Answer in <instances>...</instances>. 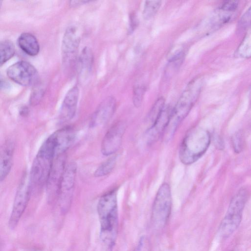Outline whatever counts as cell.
<instances>
[{
  "label": "cell",
  "mask_w": 251,
  "mask_h": 251,
  "mask_svg": "<svg viewBox=\"0 0 251 251\" xmlns=\"http://www.w3.org/2000/svg\"><path fill=\"white\" fill-rule=\"evenodd\" d=\"M97 211L100 223L101 240L109 248L115 244L118 226V212L116 189L104 194L100 199Z\"/></svg>",
  "instance_id": "1"
},
{
  "label": "cell",
  "mask_w": 251,
  "mask_h": 251,
  "mask_svg": "<svg viewBox=\"0 0 251 251\" xmlns=\"http://www.w3.org/2000/svg\"><path fill=\"white\" fill-rule=\"evenodd\" d=\"M202 84V78L197 76L187 85L172 109L170 121L163 135L166 141L172 139L180 124L190 112L200 96Z\"/></svg>",
  "instance_id": "2"
},
{
  "label": "cell",
  "mask_w": 251,
  "mask_h": 251,
  "mask_svg": "<svg viewBox=\"0 0 251 251\" xmlns=\"http://www.w3.org/2000/svg\"><path fill=\"white\" fill-rule=\"evenodd\" d=\"M211 135L206 129L195 127L186 134L180 146L179 158L182 163L190 165L197 161L208 149Z\"/></svg>",
  "instance_id": "3"
},
{
  "label": "cell",
  "mask_w": 251,
  "mask_h": 251,
  "mask_svg": "<svg viewBox=\"0 0 251 251\" xmlns=\"http://www.w3.org/2000/svg\"><path fill=\"white\" fill-rule=\"evenodd\" d=\"M54 158L53 144L49 137L40 148L31 166L29 176L32 189L46 184Z\"/></svg>",
  "instance_id": "4"
},
{
  "label": "cell",
  "mask_w": 251,
  "mask_h": 251,
  "mask_svg": "<svg viewBox=\"0 0 251 251\" xmlns=\"http://www.w3.org/2000/svg\"><path fill=\"white\" fill-rule=\"evenodd\" d=\"M249 198V191L242 187L232 198L227 212L219 227L221 236L227 238L238 227L242 218L243 210Z\"/></svg>",
  "instance_id": "5"
},
{
  "label": "cell",
  "mask_w": 251,
  "mask_h": 251,
  "mask_svg": "<svg viewBox=\"0 0 251 251\" xmlns=\"http://www.w3.org/2000/svg\"><path fill=\"white\" fill-rule=\"evenodd\" d=\"M172 197L170 185L163 183L156 194L152 207L151 220L156 227H162L166 224L171 214Z\"/></svg>",
  "instance_id": "6"
},
{
  "label": "cell",
  "mask_w": 251,
  "mask_h": 251,
  "mask_svg": "<svg viewBox=\"0 0 251 251\" xmlns=\"http://www.w3.org/2000/svg\"><path fill=\"white\" fill-rule=\"evenodd\" d=\"M32 186L29 174L24 173L18 186L8 222V226L14 229L17 226L29 201Z\"/></svg>",
  "instance_id": "7"
},
{
  "label": "cell",
  "mask_w": 251,
  "mask_h": 251,
  "mask_svg": "<svg viewBox=\"0 0 251 251\" xmlns=\"http://www.w3.org/2000/svg\"><path fill=\"white\" fill-rule=\"evenodd\" d=\"M76 172L75 162H71L66 165L58 196L60 207L63 213L67 212L72 203Z\"/></svg>",
  "instance_id": "8"
},
{
  "label": "cell",
  "mask_w": 251,
  "mask_h": 251,
  "mask_svg": "<svg viewBox=\"0 0 251 251\" xmlns=\"http://www.w3.org/2000/svg\"><path fill=\"white\" fill-rule=\"evenodd\" d=\"M6 73L8 77L14 82L25 86L34 84L38 78L36 68L25 61L14 63L7 69Z\"/></svg>",
  "instance_id": "9"
},
{
  "label": "cell",
  "mask_w": 251,
  "mask_h": 251,
  "mask_svg": "<svg viewBox=\"0 0 251 251\" xmlns=\"http://www.w3.org/2000/svg\"><path fill=\"white\" fill-rule=\"evenodd\" d=\"M65 153L56 157L46 183L48 201L52 202L58 199L61 181L66 167Z\"/></svg>",
  "instance_id": "10"
},
{
  "label": "cell",
  "mask_w": 251,
  "mask_h": 251,
  "mask_svg": "<svg viewBox=\"0 0 251 251\" xmlns=\"http://www.w3.org/2000/svg\"><path fill=\"white\" fill-rule=\"evenodd\" d=\"M126 128V123L119 121L108 129L101 145V152L104 155L113 154L120 149Z\"/></svg>",
  "instance_id": "11"
},
{
  "label": "cell",
  "mask_w": 251,
  "mask_h": 251,
  "mask_svg": "<svg viewBox=\"0 0 251 251\" xmlns=\"http://www.w3.org/2000/svg\"><path fill=\"white\" fill-rule=\"evenodd\" d=\"M75 135L74 128L67 126L56 130L49 136L53 144L55 158L64 154L72 146L75 140Z\"/></svg>",
  "instance_id": "12"
},
{
  "label": "cell",
  "mask_w": 251,
  "mask_h": 251,
  "mask_svg": "<svg viewBox=\"0 0 251 251\" xmlns=\"http://www.w3.org/2000/svg\"><path fill=\"white\" fill-rule=\"evenodd\" d=\"M116 106V102L114 98L110 96L105 98L93 114L90 126L95 127L106 124L114 114Z\"/></svg>",
  "instance_id": "13"
},
{
  "label": "cell",
  "mask_w": 251,
  "mask_h": 251,
  "mask_svg": "<svg viewBox=\"0 0 251 251\" xmlns=\"http://www.w3.org/2000/svg\"><path fill=\"white\" fill-rule=\"evenodd\" d=\"M172 109L169 106L165 105L161 113L148 129L146 132L148 144L151 145L163 136L170 121Z\"/></svg>",
  "instance_id": "14"
},
{
  "label": "cell",
  "mask_w": 251,
  "mask_h": 251,
  "mask_svg": "<svg viewBox=\"0 0 251 251\" xmlns=\"http://www.w3.org/2000/svg\"><path fill=\"white\" fill-rule=\"evenodd\" d=\"M80 37L75 27L71 26L66 30L62 41V56L64 63H72L75 59L79 46Z\"/></svg>",
  "instance_id": "15"
},
{
  "label": "cell",
  "mask_w": 251,
  "mask_h": 251,
  "mask_svg": "<svg viewBox=\"0 0 251 251\" xmlns=\"http://www.w3.org/2000/svg\"><path fill=\"white\" fill-rule=\"evenodd\" d=\"M78 97L79 89L76 86L72 88L66 94L59 111L60 122H68L74 117L76 111Z\"/></svg>",
  "instance_id": "16"
},
{
  "label": "cell",
  "mask_w": 251,
  "mask_h": 251,
  "mask_svg": "<svg viewBox=\"0 0 251 251\" xmlns=\"http://www.w3.org/2000/svg\"><path fill=\"white\" fill-rule=\"evenodd\" d=\"M15 149L14 141L7 140L2 145L0 155V179L3 180L8 175L13 164Z\"/></svg>",
  "instance_id": "17"
},
{
  "label": "cell",
  "mask_w": 251,
  "mask_h": 251,
  "mask_svg": "<svg viewBox=\"0 0 251 251\" xmlns=\"http://www.w3.org/2000/svg\"><path fill=\"white\" fill-rule=\"evenodd\" d=\"M18 45L22 50L30 56L36 55L40 46L36 38L31 33L24 32L18 39Z\"/></svg>",
  "instance_id": "18"
},
{
  "label": "cell",
  "mask_w": 251,
  "mask_h": 251,
  "mask_svg": "<svg viewBox=\"0 0 251 251\" xmlns=\"http://www.w3.org/2000/svg\"><path fill=\"white\" fill-rule=\"evenodd\" d=\"M15 52V46L12 42L5 40L0 44V64L1 66L13 57Z\"/></svg>",
  "instance_id": "19"
},
{
  "label": "cell",
  "mask_w": 251,
  "mask_h": 251,
  "mask_svg": "<svg viewBox=\"0 0 251 251\" xmlns=\"http://www.w3.org/2000/svg\"><path fill=\"white\" fill-rule=\"evenodd\" d=\"M117 157L113 156L101 163L95 170L94 175L95 177H101L110 174L116 164Z\"/></svg>",
  "instance_id": "20"
},
{
  "label": "cell",
  "mask_w": 251,
  "mask_h": 251,
  "mask_svg": "<svg viewBox=\"0 0 251 251\" xmlns=\"http://www.w3.org/2000/svg\"><path fill=\"white\" fill-rule=\"evenodd\" d=\"M160 0L146 1L143 10V17L149 20L153 17L157 12L161 5Z\"/></svg>",
  "instance_id": "21"
},
{
  "label": "cell",
  "mask_w": 251,
  "mask_h": 251,
  "mask_svg": "<svg viewBox=\"0 0 251 251\" xmlns=\"http://www.w3.org/2000/svg\"><path fill=\"white\" fill-rule=\"evenodd\" d=\"M93 61L91 51L88 48H85L82 51L78 64L80 71L82 73L90 71Z\"/></svg>",
  "instance_id": "22"
},
{
  "label": "cell",
  "mask_w": 251,
  "mask_h": 251,
  "mask_svg": "<svg viewBox=\"0 0 251 251\" xmlns=\"http://www.w3.org/2000/svg\"><path fill=\"white\" fill-rule=\"evenodd\" d=\"M165 106V100L163 97L158 98L155 101L148 115L149 119L152 123L158 117Z\"/></svg>",
  "instance_id": "23"
},
{
  "label": "cell",
  "mask_w": 251,
  "mask_h": 251,
  "mask_svg": "<svg viewBox=\"0 0 251 251\" xmlns=\"http://www.w3.org/2000/svg\"><path fill=\"white\" fill-rule=\"evenodd\" d=\"M231 144L234 152L240 153L244 148V136L242 130H239L234 133L231 137Z\"/></svg>",
  "instance_id": "24"
},
{
  "label": "cell",
  "mask_w": 251,
  "mask_h": 251,
  "mask_svg": "<svg viewBox=\"0 0 251 251\" xmlns=\"http://www.w3.org/2000/svg\"><path fill=\"white\" fill-rule=\"evenodd\" d=\"M237 53L242 58L251 57V36L247 37L243 41L237 49Z\"/></svg>",
  "instance_id": "25"
},
{
  "label": "cell",
  "mask_w": 251,
  "mask_h": 251,
  "mask_svg": "<svg viewBox=\"0 0 251 251\" xmlns=\"http://www.w3.org/2000/svg\"><path fill=\"white\" fill-rule=\"evenodd\" d=\"M145 87L141 85H137L134 87L133 93V102L136 107L141 106L145 93Z\"/></svg>",
  "instance_id": "26"
},
{
  "label": "cell",
  "mask_w": 251,
  "mask_h": 251,
  "mask_svg": "<svg viewBox=\"0 0 251 251\" xmlns=\"http://www.w3.org/2000/svg\"><path fill=\"white\" fill-rule=\"evenodd\" d=\"M238 6V1L236 0H226L223 1L219 6V9L228 13L235 11Z\"/></svg>",
  "instance_id": "27"
},
{
  "label": "cell",
  "mask_w": 251,
  "mask_h": 251,
  "mask_svg": "<svg viewBox=\"0 0 251 251\" xmlns=\"http://www.w3.org/2000/svg\"><path fill=\"white\" fill-rule=\"evenodd\" d=\"M251 25V6L241 18L239 26L240 28L245 29Z\"/></svg>",
  "instance_id": "28"
},
{
  "label": "cell",
  "mask_w": 251,
  "mask_h": 251,
  "mask_svg": "<svg viewBox=\"0 0 251 251\" xmlns=\"http://www.w3.org/2000/svg\"><path fill=\"white\" fill-rule=\"evenodd\" d=\"M131 29L133 30V28H134L136 26V25L137 24V19L135 18L134 16H132L131 19Z\"/></svg>",
  "instance_id": "29"
},
{
  "label": "cell",
  "mask_w": 251,
  "mask_h": 251,
  "mask_svg": "<svg viewBox=\"0 0 251 251\" xmlns=\"http://www.w3.org/2000/svg\"><path fill=\"white\" fill-rule=\"evenodd\" d=\"M88 1H84V0H76V1H70V3H71L72 5H79V4H83V3H87L88 2Z\"/></svg>",
  "instance_id": "30"
},
{
  "label": "cell",
  "mask_w": 251,
  "mask_h": 251,
  "mask_svg": "<svg viewBox=\"0 0 251 251\" xmlns=\"http://www.w3.org/2000/svg\"><path fill=\"white\" fill-rule=\"evenodd\" d=\"M28 112V108L25 107H24L20 111V114L22 116H25L27 114Z\"/></svg>",
  "instance_id": "31"
},
{
  "label": "cell",
  "mask_w": 251,
  "mask_h": 251,
  "mask_svg": "<svg viewBox=\"0 0 251 251\" xmlns=\"http://www.w3.org/2000/svg\"><path fill=\"white\" fill-rule=\"evenodd\" d=\"M250 105H251V100H250Z\"/></svg>",
  "instance_id": "32"
},
{
  "label": "cell",
  "mask_w": 251,
  "mask_h": 251,
  "mask_svg": "<svg viewBox=\"0 0 251 251\" xmlns=\"http://www.w3.org/2000/svg\"><path fill=\"white\" fill-rule=\"evenodd\" d=\"M40 251V250H34V251Z\"/></svg>",
  "instance_id": "33"
}]
</instances>
